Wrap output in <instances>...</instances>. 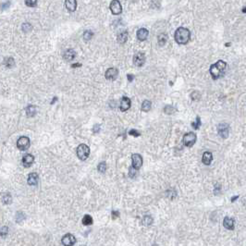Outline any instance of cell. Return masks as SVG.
<instances>
[{"mask_svg": "<svg viewBox=\"0 0 246 246\" xmlns=\"http://www.w3.org/2000/svg\"><path fill=\"white\" fill-rule=\"evenodd\" d=\"M226 69H227V63L222 61V60H218L217 63L213 64L210 67L209 72H210L213 80H218L224 75Z\"/></svg>", "mask_w": 246, "mask_h": 246, "instance_id": "1", "label": "cell"}, {"mask_svg": "<svg viewBox=\"0 0 246 246\" xmlns=\"http://www.w3.org/2000/svg\"><path fill=\"white\" fill-rule=\"evenodd\" d=\"M175 41L180 44H186L191 38V32L184 27H180L176 30L174 34Z\"/></svg>", "mask_w": 246, "mask_h": 246, "instance_id": "2", "label": "cell"}, {"mask_svg": "<svg viewBox=\"0 0 246 246\" xmlns=\"http://www.w3.org/2000/svg\"><path fill=\"white\" fill-rule=\"evenodd\" d=\"M89 155H90V148L88 147V145L84 143H81L77 147V156L79 159L84 161L89 157Z\"/></svg>", "mask_w": 246, "mask_h": 246, "instance_id": "3", "label": "cell"}, {"mask_svg": "<svg viewBox=\"0 0 246 246\" xmlns=\"http://www.w3.org/2000/svg\"><path fill=\"white\" fill-rule=\"evenodd\" d=\"M196 134L194 132H188L183 136V143L187 147H191L196 142Z\"/></svg>", "mask_w": 246, "mask_h": 246, "instance_id": "4", "label": "cell"}, {"mask_svg": "<svg viewBox=\"0 0 246 246\" xmlns=\"http://www.w3.org/2000/svg\"><path fill=\"white\" fill-rule=\"evenodd\" d=\"M30 144H31L30 139L28 137H26V136H21L17 141V147L21 151L27 150L30 147Z\"/></svg>", "mask_w": 246, "mask_h": 246, "instance_id": "5", "label": "cell"}, {"mask_svg": "<svg viewBox=\"0 0 246 246\" xmlns=\"http://www.w3.org/2000/svg\"><path fill=\"white\" fill-rule=\"evenodd\" d=\"M229 126L227 123H221L218 126V135L223 138V139H227L229 137Z\"/></svg>", "mask_w": 246, "mask_h": 246, "instance_id": "6", "label": "cell"}, {"mask_svg": "<svg viewBox=\"0 0 246 246\" xmlns=\"http://www.w3.org/2000/svg\"><path fill=\"white\" fill-rule=\"evenodd\" d=\"M109 8H110L112 14H114V15H119L122 11L121 4L119 1H118V0H113V1H111Z\"/></svg>", "mask_w": 246, "mask_h": 246, "instance_id": "7", "label": "cell"}, {"mask_svg": "<svg viewBox=\"0 0 246 246\" xmlns=\"http://www.w3.org/2000/svg\"><path fill=\"white\" fill-rule=\"evenodd\" d=\"M131 161H132V168L135 169H139L142 166V157L139 154H133L131 156Z\"/></svg>", "mask_w": 246, "mask_h": 246, "instance_id": "8", "label": "cell"}, {"mask_svg": "<svg viewBox=\"0 0 246 246\" xmlns=\"http://www.w3.org/2000/svg\"><path fill=\"white\" fill-rule=\"evenodd\" d=\"M133 63L137 67H142L145 63V55L143 53H137L133 57Z\"/></svg>", "mask_w": 246, "mask_h": 246, "instance_id": "9", "label": "cell"}, {"mask_svg": "<svg viewBox=\"0 0 246 246\" xmlns=\"http://www.w3.org/2000/svg\"><path fill=\"white\" fill-rule=\"evenodd\" d=\"M61 242L65 246H72L76 242V238L71 234H66L65 236H63Z\"/></svg>", "mask_w": 246, "mask_h": 246, "instance_id": "10", "label": "cell"}, {"mask_svg": "<svg viewBox=\"0 0 246 246\" xmlns=\"http://www.w3.org/2000/svg\"><path fill=\"white\" fill-rule=\"evenodd\" d=\"M118 75H119V70L116 68H110L105 73L106 79L109 80V81H115L117 79Z\"/></svg>", "mask_w": 246, "mask_h": 246, "instance_id": "11", "label": "cell"}, {"mask_svg": "<svg viewBox=\"0 0 246 246\" xmlns=\"http://www.w3.org/2000/svg\"><path fill=\"white\" fill-rule=\"evenodd\" d=\"M131 106V101L130 98L127 97V96L122 97V99L120 101V105H119L120 110L121 111H126V110L130 109Z\"/></svg>", "mask_w": 246, "mask_h": 246, "instance_id": "12", "label": "cell"}, {"mask_svg": "<svg viewBox=\"0 0 246 246\" xmlns=\"http://www.w3.org/2000/svg\"><path fill=\"white\" fill-rule=\"evenodd\" d=\"M34 161V157L31 154H27L22 157V164L25 168H29L32 165Z\"/></svg>", "mask_w": 246, "mask_h": 246, "instance_id": "13", "label": "cell"}, {"mask_svg": "<svg viewBox=\"0 0 246 246\" xmlns=\"http://www.w3.org/2000/svg\"><path fill=\"white\" fill-rule=\"evenodd\" d=\"M148 34H149V32L147 29L145 28H141L137 31V38L140 40V41H144L147 39V37H148Z\"/></svg>", "mask_w": 246, "mask_h": 246, "instance_id": "14", "label": "cell"}, {"mask_svg": "<svg viewBox=\"0 0 246 246\" xmlns=\"http://www.w3.org/2000/svg\"><path fill=\"white\" fill-rule=\"evenodd\" d=\"M27 182L29 185L31 186H34L38 183V174L35 173V172H32L29 174L28 176V180H27Z\"/></svg>", "mask_w": 246, "mask_h": 246, "instance_id": "15", "label": "cell"}, {"mask_svg": "<svg viewBox=\"0 0 246 246\" xmlns=\"http://www.w3.org/2000/svg\"><path fill=\"white\" fill-rule=\"evenodd\" d=\"M223 225L228 229H234V219L229 217H226L223 220Z\"/></svg>", "mask_w": 246, "mask_h": 246, "instance_id": "16", "label": "cell"}, {"mask_svg": "<svg viewBox=\"0 0 246 246\" xmlns=\"http://www.w3.org/2000/svg\"><path fill=\"white\" fill-rule=\"evenodd\" d=\"M213 160V155L210 152H205L203 154V157H202V161L205 165H210L211 162Z\"/></svg>", "mask_w": 246, "mask_h": 246, "instance_id": "17", "label": "cell"}, {"mask_svg": "<svg viewBox=\"0 0 246 246\" xmlns=\"http://www.w3.org/2000/svg\"><path fill=\"white\" fill-rule=\"evenodd\" d=\"M65 6L70 11H75L77 8V1L76 0H67L65 1Z\"/></svg>", "mask_w": 246, "mask_h": 246, "instance_id": "18", "label": "cell"}, {"mask_svg": "<svg viewBox=\"0 0 246 246\" xmlns=\"http://www.w3.org/2000/svg\"><path fill=\"white\" fill-rule=\"evenodd\" d=\"M75 56H76L75 51L72 50V49H69V50H67V51L64 53L63 58H64L67 61H71V60H73V59H75Z\"/></svg>", "mask_w": 246, "mask_h": 246, "instance_id": "19", "label": "cell"}, {"mask_svg": "<svg viewBox=\"0 0 246 246\" xmlns=\"http://www.w3.org/2000/svg\"><path fill=\"white\" fill-rule=\"evenodd\" d=\"M127 40H128V32L126 31H123L120 33H119V35H118V42L119 44H124V43H126Z\"/></svg>", "mask_w": 246, "mask_h": 246, "instance_id": "20", "label": "cell"}, {"mask_svg": "<svg viewBox=\"0 0 246 246\" xmlns=\"http://www.w3.org/2000/svg\"><path fill=\"white\" fill-rule=\"evenodd\" d=\"M26 114H27V116L30 117V118L34 117L35 114H36V108H35L34 106H32V105L28 106V107L26 108Z\"/></svg>", "mask_w": 246, "mask_h": 246, "instance_id": "21", "label": "cell"}, {"mask_svg": "<svg viewBox=\"0 0 246 246\" xmlns=\"http://www.w3.org/2000/svg\"><path fill=\"white\" fill-rule=\"evenodd\" d=\"M151 106H152V103L149 100H144L142 104V110L144 112L149 111L151 109Z\"/></svg>", "mask_w": 246, "mask_h": 246, "instance_id": "22", "label": "cell"}, {"mask_svg": "<svg viewBox=\"0 0 246 246\" xmlns=\"http://www.w3.org/2000/svg\"><path fill=\"white\" fill-rule=\"evenodd\" d=\"M167 41H168V36H167V34L162 33V34H160V35L157 37V42H158V44H159L160 45H164V44L167 43Z\"/></svg>", "mask_w": 246, "mask_h": 246, "instance_id": "23", "label": "cell"}, {"mask_svg": "<svg viewBox=\"0 0 246 246\" xmlns=\"http://www.w3.org/2000/svg\"><path fill=\"white\" fill-rule=\"evenodd\" d=\"M4 64L8 68H12L13 66H15V61L12 58H8V59L6 58L4 60Z\"/></svg>", "mask_w": 246, "mask_h": 246, "instance_id": "24", "label": "cell"}, {"mask_svg": "<svg viewBox=\"0 0 246 246\" xmlns=\"http://www.w3.org/2000/svg\"><path fill=\"white\" fill-rule=\"evenodd\" d=\"M82 223L83 225L87 226V225H92L93 224V218L90 215H85L82 218Z\"/></svg>", "mask_w": 246, "mask_h": 246, "instance_id": "25", "label": "cell"}, {"mask_svg": "<svg viewBox=\"0 0 246 246\" xmlns=\"http://www.w3.org/2000/svg\"><path fill=\"white\" fill-rule=\"evenodd\" d=\"M152 223H153V218L150 216H145L142 218V224L145 225V226H150Z\"/></svg>", "mask_w": 246, "mask_h": 246, "instance_id": "26", "label": "cell"}, {"mask_svg": "<svg viewBox=\"0 0 246 246\" xmlns=\"http://www.w3.org/2000/svg\"><path fill=\"white\" fill-rule=\"evenodd\" d=\"M97 169L98 171H99L100 173H105L106 170H107V163L106 162H101L99 163V165L97 166Z\"/></svg>", "mask_w": 246, "mask_h": 246, "instance_id": "27", "label": "cell"}, {"mask_svg": "<svg viewBox=\"0 0 246 246\" xmlns=\"http://www.w3.org/2000/svg\"><path fill=\"white\" fill-rule=\"evenodd\" d=\"M93 32H92L91 30L85 31L84 33H83V39H84L85 41H89V40L93 37Z\"/></svg>", "mask_w": 246, "mask_h": 246, "instance_id": "28", "label": "cell"}, {"mask_svg": "<svg viewBox=\"0 0 246 246\" xmlns=\"http://www.w3.org/2000/svg\"><path fill=\"white\" fill-rule=\"evenodd\" d=\"M200 125H201V119H200L199 117L196 118V121H195V122H192V123H191L192 128H194L195 130H198V129L200 128Z\"/></svg>", "mask_w": 246, "mask_h": 246, "instance_id": "29", "label": "cell"}, {"mask_svg": "<svg viewBox=\"0 0 246 246\" xmlns=\"http://www.w3.org/2000/svg\"><path fill=\"white\" fill-rule=\"evenodd\" d=\"M136 175H137V169H135L134 168L131 167L130 169H129V176L131 178H134V177H136Z\"/></svg>", "mask_w": 246, "mask_h": 246, "instance_id": "30", "label": "cell"}, {"mask_svg": "<svg viewBox=\"0 0 246 246\" xmlns=\"http://www.w3.org/2000/svg\"><path fill=\"white\" fill-rule=\"evenodd\" d=\"M8 232H9V228L8 227H3L1 229V230H0V236L1 237H6L8 235Z\"/></svg>", "mask_w": 246, "mask_h": 246, "instance_id": "31", "label": "cell"}, {"mask_svg": "<svg viewBox=\"0 0 246 246\" xmlns=\"http://www.w3.org/2000/svg\"><path fill=\"white\" fill-rule=\"evenodd\" d=\"M25 4L28 7H35L37 4V1H35V0H29V1H25Z\"/></svg>", "mask_w": 246, "mask_h": 246, "instance_id": "32", "label": "cell"}, {"mask_svg": "<svg viewBox=\"0 0 246 246\" xmlns=\"http://www.w3.org/2000/svg\"><path fill=\"white\" fill-rule=\"evenodd\" d=\"M129 134L130 135H132V136H135V137H138V136L141 135V133L138 131H136V130H131L130 132H129Z\"/></svg>", "mask_w": 246, "mask_h": 246, "instance_id": "33", "label": "cell"}, {"mask_svg": "<svg viewBox=\"0 0 246 246\" xmlns=\"http://www.w3.org/2000/svg\"><path fill=\"white\" fill-rule=\"evenodd\" d=\"M93 132H99V131H100V125L99 124L94 125L93 128Z\"/></svg>", "mask_w": 246, "mask_h": 246, "instance_id": "34", "label": "cell"}, {"mask_svg": "<svg viewBox=\"0 0 246 246\" xmlns=\"http://www.w3.org/2000/svg\"><path fill=\"white\" fill-rule=\"evenodd\" d=\"M119 213L118 211H112V218L114 219L117 218H119Z\"/></svg>", "mask_w": 246, "mask_h": 246, "instance_id": "35", "label": "cell"}, {"mask_svg": "<svg viewBox=\"0 0 246 246\" xmlns=\"http://www.w3.org/2000/svg\"><path fill=\"white\" fill-rule=\"evenodd\" d=\"M127 78H128V80H129L130 81H132V80L134 79V76H133V75H131V74H128V75H127Z\"/></svg>", "mask_w": 246, "mask_h": 246, "instance_id": "36", "label": "cell"}, {"mask_svg": "<svg viewBox=\"0 0 246 246\" xmlns=\"http://www.w3.org/2000/svg\"><path fill=\"white\" fill-rule=\"evenodd\" d=\"M81 64H73L72 65V68H77V67H81Z\"/></svg>", "mask_w": 246, "mask_h": 246, "instance_id": "37", "label": "cell"}, {"mask_svg": "<svg viewBox=\"0 0 246 246\" xmlns=\"http://www.w3.org/2000/svg\"><path fill=\"white\" fill-rule=\"evenodd\" d=\"M242 11H243V12H246V9H242Z\"/></svg>", "mask_w": 246, "mask_h": 246, "instance_id": "38", "label": "cell"}, {"mask_svg": "<svg viewBox=\"0 0 246 246\" xmlns=\"http://www.w3.org/2000/svg\"><path fill=\"white\" fill-rule=\"evenodd\" d=\"M81 246H86V245H81Z\"/></svg>", "mask_w": 246, "mask_h": 246, "instance_id": "39", "label": "cell"}]
</instances>
